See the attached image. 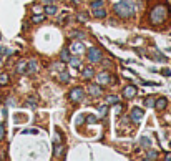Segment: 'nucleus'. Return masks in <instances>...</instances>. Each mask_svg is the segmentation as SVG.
I'll list each match as a JSON object with an SVG mask.
<instances>
[{"label":"nucleus","mask_w":171,"mask_h":161,"mask_svg":"<svg viewBox=\"0 0 171 161\" xmlns=\"http://www.w3.org/2000/svg\"><path fill=\"white\" fill-rule=\"evenodd\" d=\"M113 12L121 18H131L135 15V4L131 0H120L113 5Z\"/></svg>","instance_id":"f257e3e1"},{"label":"nucleus","mask_w":171,"mask_h":161,"mask_svg":"<svg viewBox=\"0 0 171 161\" xmlns=\"http://www.w3.org/2000/svg\"><path fill=\"white\" fill-rule=\"evenodd\" d=\"M168 18V10L164 5H156V7H153L150 12V20L151 23H154V25H161L163 22H166Z\"/></svg>","instance_id":"f03ea898"},{"label":"nucleus","mask_w":171,"mask_h":161,"mask_svg":"<svg viewBox=\"0 0 171 161\" xmlns=\"http://www.w3.org/2000/svg\"><path fill=\"white\" fill-rule=\"evenodd\" d=\"M88 60H90L92 63H98V62H101V50H98L96 47L88 48Z\"/></svg>","instance_id":"7ed1b4c3"},{"label":"nucleus","mask_w":171,"mask_h":161,"mask_svg":"<svg viewBox=\"0 0 171 161\" xmlns=\"http://www.w3.org/2000/svg\"><path fill=\"white\" fill-rule=\"evenodd\" d=\"M70 100H73V102H83L85 100V91L83 88H80V86H76V88H73L70 91Z\"/></svg>","instance_id":"20e7f679"},{"label":"nucleus","mask_w":171,"mask_h":161,"mask_svg":"<svg viewBox=\"0 0 171 161\" xmlns=\"http://www.w3.org/2000/svg\"><path fill=\"white\" fill-rule=\"evenodd\" d=\"M123 96L125 98H135L136 96V86H133V85H128V86H125V90H123Z\"/></svg>","instance_id":"39448f33"},{"label":"nucleus","mask_w":171,"mask_h":161,"mask_svg":"<svg viewBox=\"0 0 171 161\" xmlns=\"http://www.w3.org/2000/svg\"><path fill=\"white\" fill-rule=\"evenodd\" d=\"M143 115H145V111L141 110V108H133L131 110V120L133 121H141V118H143Z\"/></svg>","instance_id":"423d86ee"},{"label":"nucleus","mask_w":171,"mask_h":161,"mask_svg":"<svg viewBox=\"0 0 171 161\" xmlns=\"http://www.w3.org/2000/svg\"><path fill=\"white\" fill-rule=\"evenodd\" d=\"M96 80H98V83H101V85H108L110 81H111V78H110V75L106 72H101L96 75Z\"/></svg>","instance_id":"0eeeda50"},{"label":"nucleus","mask_w":171,"mask_h":161,"mask_svg":"<svg viewBox=\"0 0 171 161\" xmlns=\"http://www.w3.org/2000/svg\"><path fill=\"white\" fill-rule=\"evenodd\" d=\"M38 70V63H37V60L35 58H32L28 62V67L25 68V73H28V75H32V73H35Z\"/></svg>","instance_id":"6e6552de"},{"label":"nucleus","mask_w":171,"mask_h":161,"mask_svg":"<svg viewBox=\"0 0 171 161\" xmlns=\"http://www.w3.org/2000/svg\"><path fill=\"white\" fill-rule=\"evenodd\" d=\"M88 93L92 95V96H100V95L103 93V88L98 85H90L88 86Z\"/></svg>","instance_id":"1a4fd4ad"},{"label":"nucleus","mask_w":171,"mask_h":161,"mask_svg":"<svg viewBox=\"0 0 171 161\" xmlns=\"http://www.w3.org/2000/svg\"><path fill=\"white\" fill-rule=\"evenodd\" d=\"M70 50L73 51V53H83V51H85V48H83V45H81L80 42H71Z\"/></svg>","instance_id":"9d476101"},{"label":"nucleus","mask_w":171,"mask_h":161,"mask_svg":"<svg viewBox=\"0 0 171 161\" xmlns=\"http://www.w3.org/2000/svg\"><path fill=\"white\" fill-rule=\"evenodd\" d=\"M166 105H168V100L166 98H158V100H154V108L156 110H164L166 108Z\"/></svg>","instance_id":"9b49d317"},{"label":"nucleus","mask_w":171,"mask_h":161,"mask_svg":"<svg viewBox=\"0 0 171 161\" xmlns=\"http://www.w3.org/2000/svg\"><path fill=\"white\" fill-rule=\"evenodd\" d=\"M93 17H95V18H105V17H106V10H105L103 7L93 9Z\"/></svg>","instance_id":"f8f14e48"},{"label":"nucleus","mask_w":171,"mask_h":161,"mask_svg":"<svg viewBox=\"0 0 171 161\" xmlns=\"http://www.w3.org/2000/svg\"><path fill=\"white\" fill-rule=\"evenodd\" d=\"M25 68H27V63H25V60H20L17 63V67H15V70H17V73H25Z\"/></svg>","instance_id":"ddd939ff"},{"label":"nucleus","mask_w":171,"mask_h":161,"mask_svg":"<svg viewBox=\"0 0 171 161\" xmlns=\"http://www.w3.org/2000/svg\"><path fill=\"white\" fill-rule=\"evenodd\" d=\"M93 75H95V72H93L92 67H87L83 70V78H93Z\"/></svg>","instance_id":"4468645a"},{"label":"nucleus","mask_w":171,"mask_h":161,"mask_svg":"<svg viewBox=\"0 0 171 161\" xmlns=\"http://www.w3.org/2000/svg\"><path fill=\"white\" fill-rule=\"evenodd\" d=\"M68 80H70V73H68L67 70L60 72V81H62V83H67Z\"/></svg>","instance_id":"2eb2a0df"},{"label":"nucleus","mask_w":171,"mask_h":161,"mask_svg":"<svg viewBox=\"0 0 171 161\" xmlns=\"http://www.w3.org/2000/svg\"><path fill=\"white\" fill-rule=\"evenodd\" d=\"M60 58H62L63 62H68V58H70V51H68V48H63V50L60 51Z\"/></svg>","instance_id":"dca6fc26"},{"label":"nucleus","mask_w":171,"mask_h":161,"mask_svg":"<svg viewBox=\"0 0 171 161\" xmlns=\"http://www.w3.org/2000/svg\"><path fill=\"white\" fill-rule=\"evenodd\" d=\"M43 20H45V15H43V13H38V15H33V17H32V22H33V23H42Z\"/></svg>","instance_id":"f3484780"},{"label":"nucleus","mask_w":171,"mask_h":161,"mask_svg":"<svg viewBox=\"0 0 171 161\" xmlns=\"http://www.w3.org/2000/svg\"><path fill=\"white\" fill-rule=\"evenodd\" d=\"M45 13H48V15H55V13H57V7H55V5H48V7H45Z\"/></svg>","instance_id":"a211bd4d"},{"label":"nucleus","mask_w":171,"mask_h":161,"mask_svg":"<svg viewBox=\"0 0 171 161\" xmlns=\"http://www.w3.org/2000/svg\"><path fill=\"white\" fill-rule=\"evenodd\" d=\"M9 83V75L7 73H0V85L4 86V85H7Z\"/></svg>","instance_id":"6ab92c4d"},{"label":"nucleus","mask_w":171,"mask_h":161,"mask_svg":"<svg viewBox=\"0 0 171 161\" xmlns=\"http://www.w3.org/2000/svg\"><path fill=\"white\" fill-rule=\"evenodd\" d=\"M106 103H108V105H116V103H118V96H116V95H115V96L110 95V96L106 98Z\"/></svg>","instance_id":"aec40b11"},{"label":"nucleus","mask_w":171,"mask_h":161,"mask_svg":"<svg viewBox=\"0 0 171 161\" xmlns=\"http://www.w3.org/2000/svg\"><path fill=\"white\" fill-rule=\"evenodd\" d=\"M92 9H98V7H103V0H93L92 4H90Z\"/></svg>","instance_id":"412c9836"},{"label":"nucleus","mask_w":171,"mask_h":161,"mask_svg":"<svg viewBox=\"0 0 171 161\" xmlns=\"http://www.w3.org/2000/svg\"><path fill=\"white\" fill-rule=\"evenodd\" d=\"M68 62H70L71 67H75V68H78V67H80V60L76 58V57H73V58H68Z\"/></svg>","instance_id":"4be33fe9"},{"label":"nucleus","mask_w":171,"mask_h":161,"mask_svg":"<svg viewBox=\"0 0 171 161\" xmlns=\"http://www.w3.org/2000/svg\"><path fill=\"white\" fill-rule=\"evenodd\" d=\"M53 144H55V154H57V156H60V154H62V151H63V148L60 146V143H53Z\"/></svg>","instance_id":"5701e85b"},{"label":"nucleus","mask_w":171,"mask_h":161,"mask_svg":"<svg viewBox=\"0 0 171 161\" xmlns=\"http://www.w3.org/2000/svg\"><path fill=\"white\" fill-rule=\"evenodd\" d=\"M73 37L80 38V40H83V38H85V33H83V32H80V30H76V32H73Z\"/></svg>","instance_id":"b1692460"},{"label":"nucleus","mask_w":171,"mask_h":161,"mask_svg":"<svg viewBox=\"0 0 171 161\" xmlns=\"http://www.w3.org/2000/svg\"><path fill=\"white\" fill-rule=\"evenodd\" d=\"M140 143H141V146H150L151 144V141H150V138H141V141H140Z\"/></svg>","instance_id":"393cba45"},{"label":"nucleus","mask_w":171,"mask_h":161,"mask_svg":"<svg viewBox=\"0 0 171 161\" xmlns=\"http://www.w3.org/2000/svg\"><path fill=\"white\" fill-rule=\"evenodd\" d=\"M145 105L146 106H153L154 105V98L153 96H148V98H146V102H145Z\"/></svg>","instance_id":"a878e982"},{"label":"nucleus","mask_w":171,"mask_h":161,"mask_svg":"<svg viewBox=\"0 0 171 161\" xmlns=\"http://www.w3.org/2000/svg\"><path fill=\"white\" fill-rule=\"evenodd\" d=\"M98 110H100V115H101V116H105V115H106V111H108V106L103 105V106H100Z\"/></svg>","instance_id":"bb28decb"},{"label":"nucleus","mask_w":171,"mask_h":161,"mask_svg":"<svg viewBox=\"0 0 171 161\" xmlns=\"http://www.w3.org/2000/svg\"><path fill=\"white\" fill-rule=\"evenodd\" d=\"M156 156H158V153L156 151H150L148 154H146V160H153V158H156Z\"/></svg>","instance_id":"cd10ccee"},{"label":"nucleus","mask_w":171,"mask_h":161,"mask_svg":"<svg viewBox=\"0 0 171 161\" xmlns=\"http://www.w3.org/2000/svg\"><path fill=\"white\" fill-rule=\"evenodd\" d=\"M83 115H80V116H78V118H76V121H75V125H76V126H78V125H81V121H83Z\"/></svg>","instance_id":"c85d7f7f"},{"label":"nucleus","mask_w":171,"mask_h":161,"mask_svg":"<svg viewBox=\"0 0 171 161\" xmlns=\"http://www.w3.org/2000/svg\"><path fill=\"white\" fill-rule=\"evenodd\" d=\"M85 120H87V123H95V121H96V118H95V116H87Z\"/></svg>","instance_id":"c756f323"},{"label":"nucleus","mask_w":171,"mask_h":161,"mask_svg":"<svg viewBox=\"0 0 171 161\" xmlns=\"http://www.w3.org/2000/svg\"><path fill=\"white\" fill-rule=\"evenodd\" d=\"M161 75H164V76H170V75H171L170 68H164V70H161Z\"/></svg>","instance_id":"7c9ffc66"},{"label":"nucleus","mask_w":171,"mask_h":161,"mask_svg":"<svg viewBox=\"0 0 171 161\" xmlns=\"http://www.w3.org/2000/svg\"><path fill=\"white\" fill-rule=\"evenodd\" d=\"M141 83L146 86H158V83H151V81H141Z\"/></svg>","instance_id":"2f4dec72"},{"label":"nucleus","mask_w":171,"mask_h":161,"mask_svg":"<svg viewBox=\"0 0 171 161\" xmlns=\"http://www.w3.org/2000/svg\"><path fill=\"white\" fill-rule=\"evenodd\" d=\"M27 103H28L30 106H35V103H37V102H35L33 98H28V102H27Z\"/></svg>","instance_id":"473e14b6"},{"label":"nucleus","mask_w":171,"mask_h":161,"mask_svg":"<svg viewBox=\"0 0 171 161\" xmlns=\"http://www.w3.org/2000/svg\"><path fill=\"white\" fill-rule=\"evenodd\" d=\"M78 18H80V22H85V20H87V15H83V13H80V15H78Z\"/></svg>","instance_id":"72a5a7b5"},{"label":"nucleus","mask_w":171,"mask_h":161,"mask_svg":"<svg viewBox=\"0 0 171 161\" xmlns=\"http://www.w3.org/2000/svg\"><path fill=\"white\" fill-rule=\"evenodd\" d=\"M115 111H116V113H120V111H121V106L118 105V103H116V106H115Z\"/></svg>","instance_id":"f704fd0d"},{"label":"nucleus","mask_w":171,"mask_h":161,"mask_svg":"<svg viewBox=\"0 0 171 161\" xmlns=\"http://www.w3.org/2000/svg\"><path fill=\"white\" fill-rule=\"evenodd\" d=\"M4 136V126H2V123H0V138Z\"/></svg>","instance_id":"c9c22d12"},{"label":"nucleus","mask_w":171,"mask_h":161,"mask_svg":"<svg viewBox=\"0 0 171 161\" xmlns=\"http://www.w3.org/2000/svg\"><path fill=\"white\" fill-rule=\"evenodd\" d=\"M45 4H53V2H57V0H43Z\"/></svg>","instance_id":"e433bc0d"}]
</instances>
